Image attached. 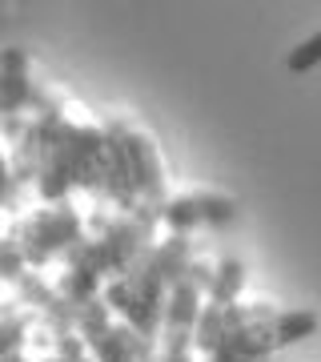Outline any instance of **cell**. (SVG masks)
<instances>
[{"mask_svg": "<svg viewBox=\"0 0 321 362\" xmlns=\"http://www.w3.org/2000/svg\"><path fill=\"white\" fill-rule=\"evenodd\" d=\"M317 57H321V33H317L313 40H309L305 49H297L293 57H289V65H293V69H309L313 61H317Z\"/></svg>", "mask_w": 321, "mask_h": 362, "instance_id": "obj_1", "label": "cell"}]
</instances>
